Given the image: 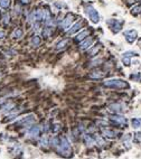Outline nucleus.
<instances>
[{
	"label": "nucleus",
	"mask_w": 141,
	"mask_h": 159,
	"mask_svg": "<svg viewBox=\"0 0 141 159\" xmlns=\"http://www.w3.org/2000/svg\"><path fill=\"white\" fill-rule=\"evenodd\" d=\"M10 0H0V7L3 8V9H7L10 6Z\"/></svg>",
	"instance_id": "19"
},
{
	"label": "nucleus",
	"mask_w": 141,
	"mask_h": 159,
	"mask_svg": "<svg viewBox=\"0 0 141 159\" xmlns=\"http://www.w3.org/2000/svg\"><path fill=\"white\" fill-rule=\"evenodd\" d=\"M3 22H5V24H8V22H9V15L6 14V15L3 16Z\"/></svg>",
	"instance_id": "28"
},
{
	"label": "nucleus",
	"mask_w": 141,
	"mask_h": 159,
	"mask_svg": "<svg viewBox=\"0 0 141 159\" xmlns=\"http://www.w3.org/2000/svg\"><path fill=\"white\" fill-rule=\"evenodd\" d=\"M81 26H82V24H81V22H76V24H74V25L72 26V28H70V30L67 32V34H68V35H73L74 32H76L77 30H80Z\"/></svg>",
	"instance_id": "15"
},
{
	"label": "nucleus",
	"mask_w": 141,
	"mask_h": 159,
	"mask_svg": "<svg viewBox=\"0 0 141 159\" xmlns=\"http://www.w3.org/2000/svg\"><path fill=\"white\" fill-rule=\"evenodd\" d=\"M111 122L118 127H125L127 126V119L124 117H121V116H113V117L110 118Z\"/></svg>",
	"instance_id": "5"
},
{
	"label": "nucleus",
	"mask_w": 141,
	"mask_h": 159,
	"mask_svg": "<svg viewBox=\"0 0 141 159\" xmlns=\"http://www.w3.org/2000/svg\"><path fill=\"white\" fill-rule=\"evenodd\" d=\"M85 12L86 15L89 16L90 20L93 22V24H98L100 21V16H99V12L98 10H95L92 6H86L85 7Z\"/></svg>",
	"instance_id": "3"
},
{
	"label": "nucleus",
	"mask_w": 141,
	"mask_h": 159,
	"mask_svg": "<svg viewBox=\"0 0 141 159\" xmlns=\"http://www.w3.org/2000/svg\"><path fill=\"white\" fill-rule=\"evenodd\" d=\"M104 77V73L102 72H92L90 74V78H93V80H101Z\"/></svg>",
	"instance_id": "17"
},
{
	"label": "nucleus",
	"mask_w": 141,
	"mask_h": 159,
	"mask_svg": "<svg viewBox=\"0 0 141 159\" xmlns=\"http://www.w3.org/2000/svg\"><path fill=\"white\" fill-rule=\"evenodd\" d=\"M140 11H141V6H136V7H133V8H132L131 12H132L133 15H137V14H139Z\"/></svg>",
	"instance_id": "24"
},
{
	"label": "nucleus",
	"mask_w": 141,
	"mask_h": 159,
	"mask_svg": "<svg viewBox=\"0 0 141 159\" xmlns=\"http://www.w3.org/2000/svg\"><path fill=\"white\" fill-rule=\"evenodd\" d=\"M41 42V39H40L39 36H34L33 37V39H31V44H33V46H38Z\"/></svg>",
	"instance_id": "20"
},
{
	"label": "nucleus",
	"mask_w": 141,
	"mask_h": 159,
	"mask_svg": "<svg viewBox=\"0 0 141 159\" xmlns=\"http://www.w3.org/2000/svg\"><path fill=\"white\" fill-rule=\"evenodd\" d=\"M22 34H24L22 30L19 29V28H17V29L14 32V37H15V38H20V37L22 36Z\"/></svg>",
	"instance_id": "22"
},
{
	"label": "nucleus",
	"mask_w": 141,
	"mask_h": 159,
	"mask_svg": "<svg viewBox=\"0 0 141 159\" xmlns=\"http://www.w3.org/2000/svg\"><path fill=\"white\" fill-rule=\"evenodd\" d=\"M40 135V128L39 127H33L29 130V136L31 138H38Z\"/></svg>",
	"instance_id": "13"
},
{
	"label": "nucleus",
	"mask_w": 141,
	"mask_h": 159,
	"mask_svg": "<svg viewBox=\"0 0 141 159\" xmlns=\"http://www.w3.org/2000/svg\"><path fill=\"white\" fill-rule=\"evenodd\" d=\"M131 124H132V127L134 128V129L140 128L141 127V119L140 118H134V119H132Z\"/></svg>",
	"instance_id": "18"
},
{
	"label": "nucleus",
	"mask_w": 141,
	"mask_h": 159,
	"mask_svg": "<svg viewBox=\"0 0 141 159\" xmlns=\"http://www.w3.org/2000/svg\"><path fill=\"white\" fill-rule=\"evenodd\" d=\"M3 37H5V32H0V39H1V38H3Z\"/></svg>",
	"instance_id": "31"
},
{
	"label": "nucleus",
	"mask_w": 141,
	"mask_h": 159,
	"mask_svg": "<svg viewBox=\"0 0 141 159\" xmlns=\"http://www.w3.org/2000/svg\"><path fill=\"white\" fill-rule=\"evenodd\" d=\"M102 135L106 138H115L117 137V132L110 130V129H102Z\"/></svg>",
	"instance_id": "12"
},
{
	"label": "nucleus",
	"mask_w": 141,
	"mask_h": 159,
	"mask_svg": "<svg viewBox=\"0 0 141 159\" xmlns=\"http://www.w3.org/2000/svg\"><path fill=\"white\" fill-rule=\"evenodd\" d=\"M73 20H74V16H73V15H70V14H68V15L65 17V19L63 20L62 27H63L64 29H67V28L70 26V24L73 22Z\"/></svg>",
	"instance_id": "10"
},
{
	"label": "nucleus",
	"mask_w": 141,
	"mask_h": 159,
	"mask_svg": "<svg viewBox=\"0 0 141 159\" xmlns=\"http://www.w3.org/2000/svg\"><path fill=\"white\" fill-rule=\"evenodd\" d=\"M131 78H132V80H136V81H139V80L141 78V75L140 74L131 75Z\"/></svg>",
	"instance_id": "26"
},
{
	"label": "nucleus",
	"mask_w": 141,
	"mask_h": 159,
	"mask_svg": "<svg viewBox=\"0 0 141 159\" xmlns=\"http://www.w3.org/2000/svg\"><path fill=\"white\" fill-rule=\"evenodd\" d=\"M92 43H93V39L92 38H87L86 41H84L83 43H81V49H86V48H89L91 45H92Z\"/></svg>",
	"instance_id": "16"
},
{
	"label": "nucleus",
	"mask_w": 141,
	"mask_h": 159,
	"mask_svg": "<svg viewBox=\"0 0 141 159\" xmlns=\"http://www.w3.org/2000/svg\"><path fill=\"white\" fill-rule=\"evenodd\" d=\"M35 120H36L35 116H34V114H29V116H27V117L22 118V119L19 120V121H17L16 123H17V124H19V126H28V124L34 123V122H35Z\"/></svg>",
	"instance_id": "6"
},
{
	"label": "nucleus",
	"mask_w": 141,
	"mask_h": 159,
	"mask_svg": "<svg viewBox=\"0 0 141 159\" xmlns=\"http://www.w3.org/2000/svg\"><path fill=\"white\" fill-rule=\"evenodd\" d=\"M133 141H134L136 143H141V132H137V133L134 135Z\"/></svg>",
	"instance_id": "23"
},
{
	"label": "nucleus",
	"mask_w": 141,
	"mask_h": 159,
	"mask_svg": "<svg viewBox=\"0 0 141 159\" xmlns=\"http://www.w3.org/2000/svg\"><path fill=\"white\" fill-rule=\"evenodd\" d=\"M41 146H47V140L46 139H43L41 140Z\"/></svg>",
	"instance_id": "30"
},
{
	"label": "nucleus",
	"mask_w": 141,
	"mask_h": 159,
	"mask_svg": "<svg viewBox=\"0 0 141 159\" xmlns=\"http://www.w3.org/2000/svg\"><path fill=\"white\" fill-rule=\"evenodd\" d=\"M111 112H115V113H122L125 109H124V106L123 104H120V103H113L109 106Z\"/></svg>",
	"instance_id": "8"
},
{
	"label": "nucleus",
	"mask_w": 141,
	"mask_h": 159,
	"mask_svg": "<svg viewBox=\"0 0 141 159\" xmlns=\"http://www.w3.org/2000/svg\"><path fill=\"white\" fill-rule=\"evenodd\" d=\"M124 36H125V39H127V42L129 43H133L136 39H137V37H138V34L136 30H133V29H131V30H127V32H124Z\"/></svg>",
	"instance_id": "7"
},
{
	"label": "nucleus",
	"mask_w": 141,
	"mask_h": 159,
	"mask_svg": "<svg viewBox=\"0 0 141 159\" xmlns=\"http://www.w3.org/2000/svg\"><path fill=\"white\" fill-rule=\"evenodd\" d=\"M137 53H134V52H127V53L123 54V56H122V62L123 64L125 65V66H129L130 65V57L131 56H136Z\"/></svg>",
	"instance_id": "9"
},
{
	"label": "nucleus",
	"mask_w": 141,
	"mask_h": 159,
	"mask_svg": "<svg viewBox=\"0 0 141 159\" xmlns=\"http://www.w3.org/2000/svg\"><path fill=\"white\" fill-rule=\"evenodd\" d=\"M84 142H85L86 146H92V145L95 143V139L91 133H85L84 135Z\"/></svg>",
	"instance_id": "11"
},
{
	"label": "nucleus",
	"mask_w": 141,
	"mask_h": 159,
	"mask_svg": "<svg viewBox=\"0 0 141 159\" xmlns=\"http://www.w3.org/2000/svg\"><path fill=\"white\" fill-rule=\"evenodd\" d=\"M87 35H89V32H87V30H84V32H82L81 34H79V36L76 37V39H77V41H82V39H84L85 36H87Z\"/></svg>",
	"instance_id": "21"
},
{
	"label": "nucleus",
	"mask_w": 141,
	"mask_h": 159,
	"mask_svg": "<svg viewBox=\"0 0 141 159\" xmlns=\"http://www.w3.org/2000/svg\"><path fill=\"white\" fill-rule=\"evenodd\" d=\"M108 25H109V27L111 28V30L113 32H115V34H118L121 30V28H122V21L117 20V19L108 20Z\"/></svg>",
	"instance_id": "4"
},
{
	"label": "nucleus",
	"mask_w": 141,
	"mask_h": 159,
	"mask_svg": "<svg viewBox=\"0 0 141 159\" xmlns=\"http://www.w3.org/2000/svg\"><path fill=\"white\" fill-rule=\"evenodd\" d=\"M60 129V124H54V128H53L52 130H53V132H54V133H56V132H57Z\"/></svg>",
	"instance_id": "27"
},
{
	"label": "nucleus",
	"mask_w": 141,
	"mask_h": 159,
	"mask_svg": "<svg viewBox=\"0 0 141 159\" xmlns=\"http://www.w3.org/2000/svg\"><path fill=\"white\" fill-rule=\"evenodd\" d=\"M66 44H67V41H63V42H60V43H58V44H57V47H56V48H57V49L64 48Z\"/></svg>",
	"instance_id": "25"
},
{
	"label": "nucleus",
	"mask_w": 141,
	"mask_h": 159,
	"mask_svg": "<svg viewBox=\"0 0 141 159\" xmlns=\"http://www.w3.org/2000/svg\"><path fill=\"white\" fill-rule=\"evenodd\" d=\"M99 48H100L99 46H96V47H94V49H92V51H91V52H90V55H94V54H95V53H96V52H98V51H99Z\"/></svg>",
	"instance_id": "29"
},
{
	"label": "nucleus",
	"mask_w": 141,
	"mask_h": 159,
	"mask_svg": "<svg viewBox=\"0 0 141 159\" xmlns=\"http://www.w3.org/2000/svg\"><path fill=\"white\" fill-rule=\"evenodd\" d=\"M104 85L106 87H111V89H129V84L125 81L119 80V78L108 80L104 82Z\"/></svg>",
	"instance_id": "2"
},
{
	"label": "nucleus",
	"mask_w": 141,
	"mask_h": 159,
	"mask_svg": "<svg viewBox=\"0 0 141 159\" xmlns=\"http://www.w3.org/2000/svg\"><path fill=\"white\" fill-rule=\"evenodd\" d=\"M131 139H132V137H131L130 133L125 135V136L123 137V139H122V141H123V145L125 146V148H127V149H129L131 147Z\"/></svg>",
	"instance_id": "14"
},
{
	"label": "nucleus",
	"mask_w": 141,
	"mask_h": 159,
	"mask_svg": "<svg viewBox=\"0 0 141 159\" xmlns=\"http://www.w3.org/2000/svg\"><path fill=\"white\" fill-rule=\"evenodd\" d=\"M52 147L56 150V152L63 157H70L72 156V148L66 137H54L50 140Z\"/></svg>",
	"instance_id": "1"
}]
</instances>
